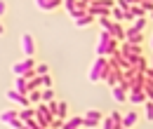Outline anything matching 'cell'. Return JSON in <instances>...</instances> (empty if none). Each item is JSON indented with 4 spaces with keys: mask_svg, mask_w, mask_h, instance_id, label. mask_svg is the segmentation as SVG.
I'll list each match as a JSON object with an SVG mask.
<instances>
[{
    "mask_svg": "<svg viewBox=\"0 0 153 129\" xmlns=\"http://www.w3.org/2000/svg\"><path fill=\"white\" fill-rule=\"evenodd\" d=\"M115 49H118V40H113L108 31H101V35H99V45H97V54H99V56H106V54H111V52H115Z\"/></svg>",
    "mask_w": 153,
    "mask_h": 129,
    "instance_id": "cell-1",
    "label": "cell"
},
{
    "mask_svg": "<svg viewBox=\"0 0 153 129\" xmlns=\"http://www.w3.org/2000/svg\"><path fill=\"white\" fill-rule=\"evenodd\" d=\"M12 73L14 75H24L26 80H33L36 77V61L33 59H21L12 66Z\"/></svg>",
    "mask_w": 153,
    "mask_h": 129,
    "instance_id": "cell-2",
    "label": "cell"
},
{
    "mask_svg": "<svg viewBox=\"0 0 153 129\" xmlns=\"http://www.w3.org/2000/svg\"><path fill=\"white\" fill-rule=\"evenodd\" d=\"M106 68H108V59H106V56H97L94 63H92V68H90V80H92V82H97V80H104Z\"/></svg>",
    "mask_w": 153,
    "mask_h": 129,
    "instance_id": "cell-3",
    "label": "cell"
},
{
    "mask_svg": "<svg viewBox=\"0 0 153 129\" xmlns=\"http://www.w3.org/2000/svg\"><path fill=\"white\" fill-rule=\"evenodd\" d=\"M64 5H66V10H68V17L73 19V21L87 12V2H85V0H64Z\"/></svg>",
    "mask_w": 153,
    "mask_h": 129,
    "instance_id": "cell-4",
    "label": "cell"
},
{
    "mask_svg": "<svg viewBox=\"0 0 153 129\" xmlns=\"http://www.w3.org/2000/svg\"><path fill=\"white\" fill-rule=\"evenodd\" d=\"M118 52L123 54V59H125L130 66H134V63H137V59L141 56V49H139V45H130V42H125V45H123Z\"/></svg>",
    "mask_w": 153,
    "mask_h": 129,
    "instance_id": "cell-5",
    "label": "cell"
},
{
    "mask_svg": "<svg viewBox=\"0 0 153 129\" xmlns=\"http://www.w3.org/2000/svg\"><path fill=\"white\" fill-rule=\"evenodd\" d=\"M0 122H5V125H10V127H14V129H24V122L19 120V111L0 113Z\"/></svg>",
    "mask_w": 153,
    "mask_h": 129,
    "instance_id": "cell-6",
    "label": "cell"
},
{
    "mask_svg": "<svg viewBox=\"0 0 153 129\" xmlns=\"http://www.w3.org/2000/svg\"><path fill=\"white\" fill-rule=\"evenodd\" d=\"M36 120H38V122H40L45 129H50V127H52V120H54V117L47 113V106H45V103H38V106H36Z\"/></svg>",
    "mask_w": 153,
    "mask_h": 129,
    "instance_id": "cell-7",
    "label": "cell"
},
{
    "mask_svg": "<svg viewBox=\"0 0 153 129\" xmlns=\"http://www.w3.org/2000/svg\"><path fill=\"white\" fill-rule=\"evenodd\" d=\"M104 80H106V85H108V87L113 89L115 85H118V82L123 80V71H120V68H115V66H111V63H108V68H106V75H104Z\"/></svg>",
    "mask_w": 153,
    "mask_h": 129,
    "instance_id": "cell-8",
    "label": "cell"
},
{
    "mask_svg": "<svg viewBox=\"0 0 153 129\" xmlns=\"http://www.w3.org/2000/svg\"><path fill=\"white\" fill-rule=\"evenodd\" d=\"M21 47H24L26 59H33V54H36V42H33V35H31V33H24V35H21Z\"/></svg>",
    "mask_w": 153,
    "mask_h": 129,
    "instance_id": "cell-9",
    "label": "cell"
},
{
    "mask_svg": "<svg viewBox=\"0 0 153 129\" xmlns=\"http://www.w3.org/2000/svg\"><path fill=\"white\" fill-rule=\"evenodd\" d=\"M101 120H104V117H101V113H99V111H87V113H85V117H82V127L92 129V127H97Z\"/></svg>",
    "mask_w": 153,
    "mask_h": 129,
    "instance_id": "cell-10",
    "label": "cell"
},
{
    "mask_svg": "<svg viewBox=\"0 0 153 129\" xmlns=\"http://www.w3.org/2000/svg\"><path fill=\"white\" fill-rule=\"evenodd\" d=\"M7 99L14 101V103H19L21 108H28V106H31V103H28V96H26V94H19L17 89H10V92H7Z\"/></svg>",
    "mask_w": 153,
    "mask_h": 129,
    "instance_id": "cell-11",
    "label": "cell"
},
{
    "mask_svg": "<svg viewBox=\"0 0 153 129\" xmlns=\"http://www.w3.org/2000/svg\"><path fill=\"white\" fill-rule=\"evenodd\" d=\"M127 99H130V103H134V106H139V103H146V101H149L144 89H130V92H127Z\"/></svg>",
    "mask_w": 153,
    "mask_h": 129,
    "instance_id": "cell-12",
    "label": "cell"
},
{
    "mask_svg": "<svg viewBox=\"0 0 153 129\" xmlns=\"http://www.w3.org/2000/svg\"><path fill=\"white\" fill-rule=\"evenodd\" d=\"M14 89H17L19 94H26V96H28L31 87H28V80H26L24 75H14Z\"/></svg>",
    "mask_w": 153,
    "mask_h": 129,
    "instance_id": "cell-13",
    "label": "cell"
},
{
    "mask_svg": "<svg viewBox=\"0 0 153 129\" xmlns=\"http://www.w3.org/2000/svg\"><path fill=\"white\" fill-rule=\"evenodd\" d=\"M36 5L40 10H45V12H52V10H57L59 5H64V0H36Z\"/></svg>",
    "mask_w": 153,
    "mask_h": 129,
    "instance_id": "cell-14",
    "label": "cell"
},
{
    "mask_svg": "<svg viewBox=\"0 0 153 129\" xmlns=\"http://www.w3.org/2000/svg\"><path fill=\"white\" fill-rule=\"evenodd\" d=\"M108 33H111L113 40H125V33H127V31L120 26V21H113V26H111V31H108Z\"/></svg>",
    "mask_w": 153,
    "mask_h": 129,
    "instance_id": "cell-15",
    "label": "cell"
},
{
    "mask_svg": "<svg viewBox=\"0 0 153 129\" xmlns=\"http://www.w3.org/2000/svg\"><path fill=\"white\" fill-rule=\"evenodd\" d=\"M33 117H36V106H28V108H21L19 111V120L24 125H26L28 120H33Z\"/></svg>",
    "mask_w": 153,
    "mask_h": 129,
    "instance_id": "cell-16",
    "label": "cell"
},
{
    "mask_svg": "<svg viewBox=\"0 0 153 129\" xmlns=\"http://www.w3.org/2000/svg\"><path fill=\"white\" fill-rule=\"evenodd\" d=\"M141 40H144V35L137 33V31H127L125 33V42H130V45H141Z\"/></svg>",
    "mask_w": 153,
    "mask_h": 129,
    "instance_id": "cell-17",
    "label": "cell"
},
{
    "mask_svg": "<svg viewBox=\"0 0 153 129\" xmlns=\"http://www.w3.org/2000/svg\"><path fill=\"white\" fill-rule=\"evenodd\" d=\"M144 85H146V75H144V73H137L132 77V82H130L132 89H144Z\"/></svg>",
    "mask_w": 153,
    "mask_h": 129,
    "instance_id": "cell-18",
    "label": "cell"
},
{
    "mask_svg": "<svg viewBox=\"0 0 153 129\" xmlns=\"http://www.w3.org/2000/svg\"><path fill=\"white\" fill-rule=\"evenodd\" d=\"M146 24H149V17L134 19V21H132V26H130V31H137V33H141V31L146 28Z\"/></svg>",
    "mask_w": 153,
    "mask_h": 129,
    "instance_id": "cell-19",
    "label": "cell"
},
{
    "mask_svg": "<svg viewBox=\"0 0 153 129\" xmlns=\"http://www.w3.org/2000/svg\"><path fill=\"white\" fill-rule=\"evenodd\" d=\"M134 122H137V113H134V111H130V113L123 115V127H125V129H130Z\"/></svg>",
    "mask_w": 153,
    "mask_h": 129,
    "instance_id": "cell-20",
    "label": "cell"
},
{
    "mask_svg": "<svg viewBox=\"0 0 153 129\" xmlns=\"http://www.w3.org/2000/svg\"><path fill=\"white\" fill-rule=\"evenodd\" d=\"M28 103H31V106H38V103H42V92H38V89H31V92H28Z\"/></svg>",
    "mask_w": 153,
    "mask_h": 129,
    "instance_id": "cell-21",
    "label": "cell"
},
{
    "mask_svg": "<svg viewBox=\"0 0 153 129\" xmlns=\"http://www.w3.org/2000/svg\"><path fill=\"white\" fill-rule=\"evenodd\" d=\"M82 127V117H71V120H64V127L61 129H78Z\"/></svg>",
    "mask_w": 153,
    "mask_h": 129,
    "instance_id": "cell-22",
    "label": "cell"
},
{
    "mask_svg": "<svg viewBox=\"0 0 153 129\" xmlns=\"http://www.w3.org/2000/svg\"><path fill=\"white\" fill-rule=\"evenodd\" d=\"M92 21H94V17H92L90 12H85L82 17H78V19H76V26H90Z\"/></svg>",
    "mask_w": 153,
    "mask_h": 129,
    "instance_id": "cell-23",
    "label": "cell"
},
{
    "mask_svg": "<svg viewBox=\"0 0 153 129\" xmlns=\"http://www.w3.org/2000/svg\"><path fill=\"white\" fill-rule=\"evenodd\" d=\"M132 68L137 71V73H146V71H149V66H146V59H144V56H139V59H137V63H134Z\"/></svg>",
    "mask_w": 153,
    "mask_h": 129,
    "instance_id": "cell-24",
    "label": "cell"
},
{
    "mask_svg": "<svg viewBox=\"0 0 153 129\" xmlns=\"http://www.w3.org/2000/svg\"><path fill=\"white\" fill-rule=\"evenodd\" d=\"M66 113H68L66 101H59V106H57V117H59V120H66Z\"/></svg>",
    "mask_w": 153,
    "mask_h": 129,
    "instance_id": "cell-25",
    "label": "cell"
},
{
    "mask_svg": "<svg viewBox=\"0 0 153 129\" xmlns=\"http://www.w3.org/2000/svg\"><path fill=\"white\" fill-rule=\"evenodd\" d=\"M111 17H113L115 21H123V19H125V10H120V7L115 5L113 10H111Z\"/></svg>",
    "mask_w": 153,
    "mask_h": 129,
    "instance_id": "cell-26",
    "label": "cell"
},
{
    "mask_svg": "<svg viewBox=\"0 0 153 129\" xmlns=\"http://www.w3.org/2000/svg\"><path fill=\"white\" fill-rule=\"evenodd\" d=\"M36 75H40V77H42V75H50V66H47V63H38V66H36Z\"/></svg>",
    "mask_w": 153,
    "mask_h": 129,
    "instance_id": "cell-27",
    "label": "cell"
},
{
    "mask_svg": "<svg viewBox=\"0 0 153 129\" xmlns=\"http://www.w3.org/2000/svg\"><path fill=\"white\" fill-rule=\"evenodd\" d=\"M54 101V89H42V103Z\"/></svg>",
    "mask_w": 153,
    "mask_h": 129,
    "instance_id": "cell-28",
    "label": "cell"
},
{
    "mask_svg": "<svg viewBox=\"0 0 153 129\" xmlns=\"http://www.w3.org/2000/svg\"><path fill=\"white\" fill-rule=\"evenodd\" d=\"M139 5H141V10H144L146 14H153V0H141Z\"/></svg>",
    "mask_w": 153,
    "mask_h": 129,
    "instance_id": "cell-29",
    "label": "cell"
},
{
    "mask_svg": "<svg viewBox=\"0 0 153 129\" xmlns=\"http://www.w3.org/2000/svg\"><path fill=\"white\" fill-rule=\"evenodd\" d=\"M99 21H101V28H104V31H111V26H113V21H111V19H108V17L99 19Z\"/></svg>",
    "mask_w": 153,
    "mask_h": 129,
    "instance_id": "cell-30",
    "label": "cell"
},
{
    "mask_svg": "<svg viewBox=\"0 0 153 129\" xmlns=\"http://www.w3.org/2000/svg\"><path fill=\"white\" fill-rule=\"evenodd\" d=\"M146 120H153V101H146Z\"/></svg>",
    "mask_w": 153,
    "mask_h": 129,
    "instance_id": "cell-31",
    "label": "cell"
},
{
    "mask_svg": "<svg viewBox=\"0 0 153 129\" xmlns=\"http://www.w3.org/2000/svg\"><path fill=\"white\" fill-rule=\"evenodd\" d=\"M42 87L45 89H52V77L50 75H42Z\"/></svg>",
    "mask_w": 153,
    "mask_h": 129,
    "instance_id": "cell-32",
    "label": "cell"
},
{
    "mask_svg": "<svg viewBox=\"0 0 153 129\" xmlns=\"http://www.w3.org/2000/svg\"><path fill=\"white\" fill-rule=\"evenodd\" d=\"M118 7H120V10H130V2H127V0H118Z\"/></svg>",
    "mask_w": 153,
    "mask_h": 129,
    "instance_id": "cell-33",
    "label": "cell"
},
{
    "mask_svg": "<svg viewBox=\"0 0 153 129\" xmlns=\"http://www.w3.org/2000/svg\"><path fill=\"white\" fill-rule=\"evenodd\" d=\"M5 12H7V2H5V0H0V17H2Z\"/></svg>",
    "mask_w": 153,
    "mask_h": 129,
    "instance_id": "cell-34",
    "label": "cell"
},
{
    "mask_svg": "<svg viewBox=\"0 0 153 129\" xmlns=\"http://www.w3.org/2000/svg\"><path fill=\"white\" fill-rule=\"evenodd\" d=\"M127 2H130V5H139L141 0H127Z\"/></svg>",
    "mask_w": 153,
    "mask_h": 129,
    "instance_id": "cell-35",
    "label": "cell"
},
{
    "mask_svg": "<svg viewBox=\"0 0 153 129\" xmlns=\"http://www.w3.org/2000/svg\"><path fill=\"white\" fill-rule=\"evenodd\" d=\"M2 33H5V26H2V21H0V35H2Z\"/></svg>",
    "mask_w": 153,
    "mask_h": 129,
    "instance_id": "cell-36",
    "label": "cell"
},
{
    "mask_svg": "<svg viewBox=\"0 0 153 129\" xmlns=\"http://www.w3.org/2000/svg\"><path fill=\"white\" fill-rule=\"evenodd\" d=\"M151 68H153V56H151Z\"/></svg>",
    "mask_w": 153,
    "mask_h": 129,
    "instance_id": "cell-37",
    "label": "cell"
},
{
    "mask_svg": "<svg viewBox=\"0 0 153 129\" xmlns=\"http://www.w3.org/2000/svg\"><path fill=\"white\" fill-rule=\"evenodd\" d=\"M149 19H153V14H151V17H149Z\"/></svg>",
    "mask_w": 153,
    "mask_h": 129,
    "instance_id": "cell-38",
    "label": "cell"
},
{
    "mask_svg": "<svg viewBox=\"0 0 153 129\" xmlns=\"http://www.w3.org/2000/svg\"><path fill=\"white\" fill-rule=\"evenodd\" d=\"M151 45H153V40H151Z\"/></svg>",
    "mask_w": 153,
    "mask_h": 129,
    "instance_id": "cell-39",
    "label": "cell"
},
{
    "mask_svg": "<svg viewBox=\"0 0 153 129\" xmlns=\"http://www.w3.org/2000/svg\"><path fill=\"white\" fill-rule=\"evenodd\" d=\"M123 129H125V127H123Z\"/></svg>",
    "mask_w": 153,
    "mask_h": 129,
    "instance_id": "cell-40",
    "label": "cell"
}]
</instances>
